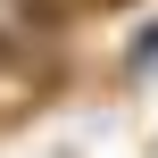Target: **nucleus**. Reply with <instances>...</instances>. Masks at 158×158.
I'll list each match as a JSON object with an SVG mask.
<instances>
[{"label":"nucleus","instance_id":"obj_1","mask_svg":"<svg viewBox=\"0 0 158 158\" xmlns=\"http://www.w3.org/2000/svg\"><path fill=\"white\" fill-rule=\"evenodd\" d=\"M75 8H92V0H17V17H25V25H42V33H58Z\"/></svg>","mask_w":158,"mask_h":158}]
</instances>
